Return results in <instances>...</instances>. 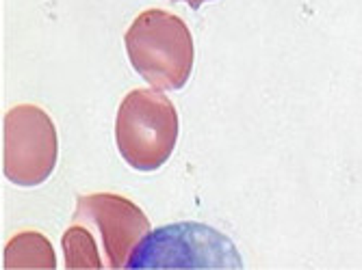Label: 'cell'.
I'll return each mask as SVG.
<instances>
[{
    "label": "cell",
    "mask_w": 362,
    "mask_h": 270,
    "mask_svg": "<svg viewBox=\"0 0 362 270\" xmlns=\"http://www.w3.org/2000/svg\"><path fill=\"white\" fill-rule=\"evenodd\" d=\"M3 266L7 270L13 268H54V251L52 245L44 238L42 233L26 231L18 233L16 238L9 240L5 249V262Z\"/></svg>",
    "instance_id": "5"
},
{
    "label": "cell",
    "mask_w": 362,
    "mask_h": 270,
    "mask_svg": "<svg viewBox=\"0 0 362 270\" xmlns=\"http://www.w3.org/2000/svg\"><path fill=\"white\" fill-rule=\"evenodd\" d=\"M126 52L135 72L158 91H178L193 72V37L187 24L163 9H148L126 30Z\"/></svg>",
    "instance_id": "1"
},
{
    "label": "cell",
    "mask_w": 362,
    "mask_h": 270,
    "mask_svg": "<svg viewBox=\"0 0 362 270\" xmlns=\"http://www.w3.org/2000/svg\"><path fill=\"white\" fill-rule=\"evenodd\" d=\"M76 221H89L100 231L107 266L113 270L133 264L137 249L150 233V221L144 210L126 197L111 192L78 197Z\"/></svg>",
    "instance_id": "4"
},
{
    "label": "cell",
    "mask_w": 362,
    "mask_h": 270,
    "mask_svg": "<svg viewBox=\"0 0 362 270\" xmlns=\"http://www.w3.org/2000/svg\"><path fill=\"white\" fill-rule=\"evenodd\" d=\"M182 3H187L191 9H200L204 3H209V0H182Z\"/></svg>",
    "instance_id": "7"
},
{
    "label": "cell",
    "mask_w": 362,
    "mask_h": 270,
    "mask_svg": "<svg viewBox=\"0 0 362 270\" xmlns=\"http://www.w3.org/2000/svg\"><path fill=\"white\" fill-rule=\"evenodd\" d=\"M115 141L122 158L137 171H156L178 141V113L158 89L130 91L119 104Z\"/></svg>",
    "instance_id": "2"
},
{
    "label": "cell",
    "mask_w": 362,
    "mask_h": 270,
    "mask_svg": "<svg viewBox=\"0 0 362 270\" xmlns=\"http://www.w3.org/2000/svg\"><path fill=\"white\" fill-rule=\"evenodd\" d=\"M3 171L18 186H40L54 171L59 141L50 117L30 104L13 106L3 128Z\"/></svg>",
    "instance_id": "3"
},
{
    "label": "cell",
    "mask_w": 362,
    "mask_h": 270,
    "mask_svg": "<svg viewBox=\"0 0 362 270\" xmlns=\"http://www.w3.org/2000/svg\"><path fill=\"white\" fill-rule=\"evenodd\" d=\"M61 245H63V253H65V268H70V270L103 268L100 255H98V247L93 243V235L89 229H85L81 225L70 227L65 231Z\"/></svg>",
    "instance_id": "6"
}]
</instances>
